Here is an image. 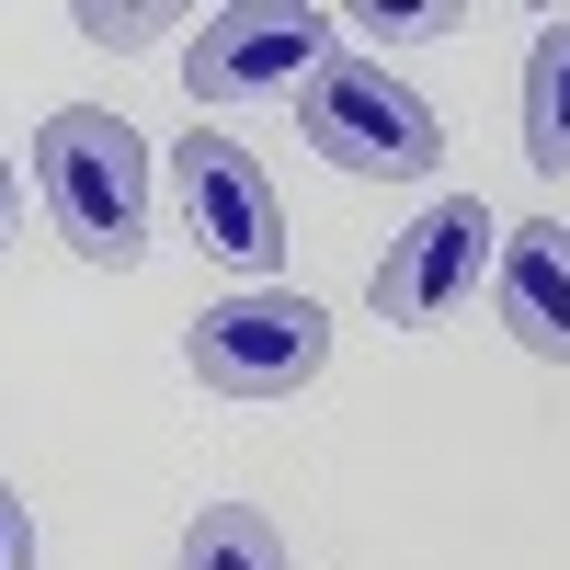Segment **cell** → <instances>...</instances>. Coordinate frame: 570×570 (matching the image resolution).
Listing matches in <instances>:
<instances>
[{"label":"cell","mask_w":570,"mask_h":570,"mask_svg":"<svg viewBox=\"0 0 570 570\" xmlns=\"http://www.w3.org/2000/svg\"><path fill=\"white\" fill-rule=\"evenodd\" d=\"M35 195H46V217H58V240L80 263L126 274L149 252V137L104 104H58L35 126Z\"/></svg>","instance_id":"obj_1"},{"label":"cell","mask_w":570,"mask_h":570,"mask_svg":"<svg viewBox=\"0 0 570 570\" xmlns=\"http://www.w3.org/2000/svg\"><path fill=\"white\" fill-rule=\"evenodd\" d=\"M297 126H308V149L331 171H354V183H434V160H445L434 104L400 91L376 58H354V46L320 58V80L297 91Z\"/></svg>","instance_id":"obj_2"},{"label":"cell","mask_w":570,"mask_h":570,"mask_svg":"<svg viewBox=\"0 0 570 570\" xmlns=\"http://www.w3.org/2000/svg\"><path fill=\"white\" fill-rule=\"evenodd\" d=\"M183 365H195L217 400H297L331 365V320H320V297H297V285H240V297H217L195 331H183Z\"/></svg>","instance_id":"obj_3"},{"label":"cell","mask_w":570,"mask_h":570,"mask_svg":"<svg viewBox=\"0 0 570 570\" xmlns=\"http://www.w3.org/2000/svg\"><path fill=\"white\" fill-rule=\"evenodd\" d=\"M491 252H502V217H491L480 195H434L389 252H376L365 297H376V320H389V331H434V320H456L468 297H480Z\"/></svg>","instance_id":"obj_4"},{"label":"cell","mask_w":570,"mask_h":570,"mask_svg":"<svg viewBox=\"0 0 570 570\" xmlns=\"http://www.w3.org/2000/svg\"><path fill=\"white\" fill-rule=\"evenodd\" d=\"M331 58V23L308 0H240V12H206L195 46H183V91L206 104H252V91H308Z\"/></svg>","instance_id":"obj_5"},{"label":"cell","mask_w":570,"mask_h":570,"mask_svg":"<svg viewBox=\"0 0 570 570\" xmlns=\"http://www.w3.org/2000/svg\"><path fill=\"white\" fill-rule=\"evenodd\" d=\"M171 195H183V228H195V252H217L228 274H274L285 263V206H274V183L263 160L240 149V137H171Z\"/></svg>","instance_id":"obj_6"},{"label":"cell","mask_w":570,"mask_h":570,"mask_svg":"<svg viewBox=\"0 0 570 570\" xmlns=\"http://www.w3.org/2000/svg\"><path fill=\"white\" fill-rule=\"evenodd\" d=\"M491 297H502V331H513L537 365H570V228H559V217H513V228H502Z\"/></svg>","instance_id":"obj_7"},{"label":"cell","mask_w":570,"mask_h":570,"mask_svg":"<svg viewBox=\"0 0 570 570\" xmlns=\"http://www.w3.org/2000/svg\"><path fill=\"white\" fill-rule=\"evenodd\" d=\"M525 160L559 183L570 171V12L525 46Z\"/></svg>","instance_id":"obj_8"},{"label":"cell","mask_w":570,"mask_h":570,"mask_svg":"<svg viewBox=\"0 0 570 570\" xmlns=\"http://www.w3.org/2000/svg\"><path fill=\"white\" fill-rule=\"evenodd\" d=\"M183 570H297V559H285V537L252 502H206L195 525H183Z\"/></svg>","instance_id":"obj_9"},{"label":"cell","mask_w":570,"mask_h":570,"mask_svg":"<svg viewBox=\"0 0 570 570\" xmlns=\"http://www.w3.org/2000/svg\"><path fill=\"white\" fill-rule=\"evenodd\" d=\"M354 23H365V35H445L456 12H445V0H365Z\"/></svg>","instance_id":"obj_10"},{"label":"cell","mask_w":570,"mask_h":570,"mask_svg":"<svg viewBox=\"0 0 570 570\" xmlns=\"http://www.w3.org/2000/svg\"><path fill=\"white\" fill-rule=\"evenodd\" d=\"M80 35H91V46H137V35H160V12H115V0H80Z\"/></svg>","instance_id":"obj_11"},{"label":"cell","mask_w":570,"mask_h":570,"mask_svg":"<svg viewBox=\"0 0 570 570\" xmlns=\"http://www.w3.org/2000/svg\"><path fill=\"white\" fill-rule=\"evenodd\" d=\"M0 570H35V513H23L12 480H0Z\"/></svg>","instance_id":"obj_12"},{"label":"cell","mask_w":570,"mask_h":570,"mask_svg":"<svg viewBox=\"0 0 570 570\" xmlns=\"http://www.w3.org/2000/svg\"><path fill=\"white\" fill-rule=\"evenodd\" d=\"M0 240H12V171H0Z\"/></svg>","instance_id":"obj_13"}]
</instances>
